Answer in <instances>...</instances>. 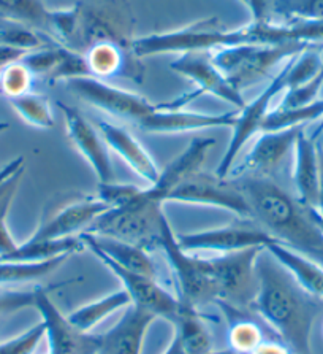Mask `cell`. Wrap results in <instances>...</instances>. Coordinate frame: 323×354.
Here are the masks:
<instances>
[{
  "instance_id": "obj_1",
  "label": "cell",
  "mask_w": 323,
  "mask_h": 354,
  "mask_svg": "<svg viewBox=\"0 0 323 354\" xmlns=\"http://www.w3.org/2000/svg\"><path fill=\"white\" fill-rule=\"evenodd\" d=\"M263 253L257 261L258 289L252 312L295 354H312V327L319 315L317 299L306 294L268 251V256Z\"/></svg>"
},
{
  "instance_id": "obj_2",
  "label": "cell",
  "mask_w": 323,
  "mask_h": 354,
  "mask_svg": "<svg viewBox=\"0 0 323 354\" xmlns=\"http://www.w3.org/2000/svg\"><path fill=\"white\" fill-rule=\"evenodd\" d=\"M241 191L251 207L252 221L287 248L323 266V230L312 208L292 197L266 176H239Z\"/></svg>"
},
{
  "instance_id": "obj_3",
  "label": "cell",
  "mask_w": 323,
  "mask_h": 354,
  "mask_svg": "<svg viewBox=\"0 0 323 354\" xmlns=\"http://www.w3.org/2000/svg\"><path fill=\"white\" fill-rule=\"evenodd\" d=\"M135 15L128 0H78L50 13L51 39L70 51L84 55L97 43H117L132 50Z\"/></svg>"
},
{
  "instance_id": "obj_4",
  "label": "cell",
  "mask_w": 323,
  "mask_h": 354,
  "mask_svg": "<svg viewBox=\"0 0 323 354\" xmlns=\"http://www.w3.org/2000/svg\"><path fill=\"white\" fill-rule=\"evenodd\" d=\"M252 43L247 26L227 29L217 18H204L179 29L157 32L133 40L132 51L138 59L160 55H186V53H211L217 48Z\"/></svg>"
},
{
  "instance_id": "obj_5",
  "label": "cell",
  "mask_w": 323,
  "mask_h": 354,
  "mask_svg": "<svg viewBox=\"0 0 323 354\" xmlns=\"http://www.w3.org/2000/svg\"><path fill=\"white\" fill-rule=\"evenodd\" d=\"M165 203L150 196L148 187H139L126 205L110 208L90 224L86 232L128 241L139 248H160L162 224L166 219Z\"/></svg>"
},
{
  "instance_id": "obj_6",
  "label": "cell",
  "mask_w": 323,
  "mask_h": 354,
  "mask_svg": "<svg viewBox=\"0 0 323 354\" xmlns=\"http://www.w3.org/2000/svg\"><path fill=\"white\" fill-rule=\"evenodd\" d=\"M306 46L284 43V45H258V43H241V45L222 46L211 51L215 67L225 75L235 89L242 91L266 77L273 67L304 51Z\"/></svg>"
},
{
  "instance_id": "obj_7",
  "label": "cell",
  "mask_w": 323,
  "mask_h": 354,
  "mask_svg": "<svg viewBox=\"0 0 323 354\" xmlns=\"http://www.w3.org/2000/svg\"><path fill=\"white\" fill-rule=\"evenodd\" d=\"M265 248H249L209 257L213 267L217 300L215 305L228 313L252 310L257 296V261Z\"/></svg>"
},
{
  "instance_id": "obj_8",
  "label": "cell",
  "mask_w": 323,
  "mask_h": 354,
  "mask_svg": "<svg viewBox=\"0 0 323 354\" xmlns=\"http://www.w3.org/2000/svg\"><path fill=\"white\" fill-rule=\"evenodd\" d=\"M160 250L164 251L171 272L176 280L177 299L181 302L190 304L193 307L215 304L217 292L213 275L211 261L197 254H190L177 245L176 235L171 229L168 219L162 224Z\"/></svg>"
},
{
  "instance_id": "obj_9",
  "label": "cell",
  "mask_w": 323,
  "mask_h": 354,
  "mask_svg": "<svg viewBox=\"0 0 323 354\" xmlns=\"http://www.w3.org/2000/svg\"><path fill=\"white\" fill-rule=\"evenodd\" d=\"M166 202L219 208L236 214L239 219L252 221L251 207L238 181L233 178H219L215 174L197 171L177 185L166 197Z\"/></svg>"
},
{
  "instance_id": "obj_10",
  "label": "cell",
  "mask_w": 323,
  "mask_h": 354,
  "mask_svg": "<svg viewBox=\"0 0 323 354\" xmlns=\"http://www.w3.org/2000/svg\"><path fill=\"white\" fill-rule=\"evenodd\" d=\"M67 86L78 99L94 109L121 120L132 121L138 127L157 110V104H153L143 95L108 84L104 80L86 77L72 80Z\"/></svg>"
},
{
  "instance_id": "obj_11",
  "label": "cell",
  "mask_w": 323,
  "mask_h": 354,
  "mask_svg": "<svg viewBox=\"0 0 323 354\" xmlns=\"http://www.w3.org/2000/svg\"><path fill=\"white\" fill-rule=\"evenodd\" d=\"M290 61V59H288ZM281 68L276 77H274L265 89L257 95L254 100L246 102V105L238 110L236 115V121L233 127H231V138L227 149H225L222 159L215 169L214 174L219 178H228L231 169L238 159V154L242 151V148L246 147V143L255 136L257 132L262 131L265 118L269 113V105H271L273 99L281 93V91L287 89V66Z\"/></svg>"
},
{
  "instance_id": "obj_12",
  "label": "cell",
  "mask_w": 323,
  "mask_h": 354,
  "mask_svg": "<svg viewBox=\"0 0 323 354\" xmlns=\"http://www.w3.org/2000/svg\"><path fill=\"white\" fill-rule=\"evenodd\" d=\"M170 68L195 84V89L192 93L179 97L181 104L184 106L204 94L214 95V97L220 100L228 102V104L235 105L238 110L246 105L241 91L235 89L228 80L225 78V75L215 67L211 59V53L200 51L179 55L170 64Z\"/></svg>"
},
{
  "instance_id": "obj_13",
  "label": "cell",
  "mask_w": 323,
  "mask_h": 354,
  "mask_svg": "<svg viewBox=\"0 0 323 354\" xmlns=\"http://www.w3.org/2000/svg\"><path fill=\"white\" fill-rule=\"evenodd\" d=\"M176 240L177 245L188 253L213 251L220 254L249 248H266L269 243L276 241L263 227L247 223L179 234L176 235Z\"/></svg>"
},
{
  "instance_id": "obj_14",
  "label": "cell",
  "mask_w": 323,
  "mask_h": 354,
  "mask_svg": "<svg viewBox=\"0 0 323 354\" xmlns=\"http://www.w3.org/2000/svg\"><path fill=\"white\" fill-rule=\"evenodd\" d=\"M62 286L63 283L51 288L41 286L35 304V310L41 316L40 321L45 324V337L50 348L48 354H95V334L79 332L52 302L50 292Z\"/></svg>"
},
{
  "instance_id": "obj_15",
  "label": "cell",
  "mask_w": 323,
  "mask_h": 354,
  "mask_svg": "<svg viewBox=\"0 0 323 354\" xmlns=\"http://www.w3.org/2000/svg\"><path fill=\"white\" fill-rule=\"evenodd\" d=\"M57 109L66 122V132L68 140L77 148L89 167L92 169L99 183L115 181L110 149L101 138L99 129L89 122L88 118L77 109V106L57 102Z\"/></svg>"
},
{
  "instance_id": "obj_16",
  "label": "cell",
  "mask_w": 323,
  "mask_h": 354,
  "mask_svg": "<svg viewBox=\"0 0 323 354\" xmlns=\"http://www.w3.org/2000/svg\"><path fill=\"white\" fill-rule=\"evenodd\" d=\"M92 254L121 281L122 289H126L128 292L132 304L148 308L149 312L168 321L170 324L173 323L177 313H179L181 300L166 291L157 278H150L148 275H143V273L124 269V267L115 264V262L100 253Z\"/></svg>"
},
{
  "instance_id": "obj_17",
  "label": "cell",
  "mask_w": 323,
  "mask_h": 354,
  "mask_svg": "<svg viewBox=\"0 0 323 354\" xmlns=\"http://www.w3.org/2000/svg\"><path fill=\"white\" fill-rule=\"evenodd\" d=\"M301 129L292 127L282 131H263L252 148L247 151L246 158L238 165H233L228 178L239 176H266L271 175L281 165L284 158L293 151V145Z\"/></svg>"
},
{
  "instance_id": "obj_18",
  "label": "cell",
  "mask_w": 323,
  "mask_h": 354,
  "mask_svg": "<svg viewBox=\"0 0 323 354\" xmlns=\"http://www.w3.org/2000/svg\"><path fill=\"white\" fill-rule=\"evenodd\" d=\"M159 316L139 305H128L105 334H95V354H141L148 329Z\"/></svg>"
},
{
  "instance_id": "obj_19",
  "label": "cell",
  "mask_w": 323,
  "mask_h": 354,
  "mask_svg": "<svg viewBox=\"0 0 323 354\" xmlns=\"http://www.w3.org/2000/svg\"><path fill=\"white\" fill-rule=\"evenodd\" d=\"M108 210L110 207L101 202L99 197H88L70 202L43 219L29 240L46 241L75 237V234L79 230L89 229L90 224Z\"/></svg>"
},
{
  "instance_id": "obj_20",
  "label": "cell",
  "mask_w": 323,
  "mask_h": 354,
  "mask_svg": "<svg viewBox=\"0 0 323 354\" xmlns=\"http://www.w3.org/2000/svg\"><path fill=\"white\" fill-rule=\"evenodd\" d=\"M236 115H238V111L200 113V111H190L186 109H171L166 102H164V104H157V110L139 126V129L148 133L168 136V133L204 131V129L233 127Z\"/></svg>"
},
{
  "instance_id": "obj_21",
  "label": "cell",
  "mask_w": 323,
  "mask_h": 354,
  "mask_svg": "<svg viewBox=\"0 0 323 354\" xmlns=\"http://www.w3.org/2000/svg\"><path fill=\"white\" fill-rule=\"evenodd\" d=\"M89 73L92 78L106 80L111 77H122L133 83L144 80V67L141 59L133 55L132 50L117 43H97L84 53Z\"/></svg>"
},
{
  "instance_id": "obj_22",
  "label": "cell",
  "mask_w": 323,
  "mask_h": 354,
  "mask_svg": "<svg viewBox=\"0 0 323 354\" xmlns=\"http://www.w3.org/2000/svg\"><path fill=\"white\" fill-rule=\"evenodd\" d=\"M95 127L99 129L108 149L115 151L139 178L146 181L148 186L159 178L160 169L157 162L127 129H122L105 120H97Z\"/></svg>"
},
{
  "instance_id": "obj_23",
  "label": "cell",
  "mask_w": 323,
  "mask_h": 354,
  "mask_svg": "<svg viewBox=\"0 0 323 354\" xmlns=\"http://www.w3.org/2000/svg\"><path fill=\"white\" fill-rule=\"evenodd\" d=\"M215 145V140L211 137H197L193 138L190 145L182 151L179 156L171 160L170 164L165 165L164 170H160L159 178L153 185L146 186L150 194L160 202L166 203V197L175 187L192 176L197 171H200V167L206 159L209 149Z\"/></svg>"
},
{
  "instance_id": "obj_24",
  "label": "cell",
  "mask_w": 323,
  "mask_h": 354,
  "mask_svg": "<svg viewBox=\"0 0 323 354\" xmlns=\"http://www.w3.org/2000/svg\"><path fill=\"white\" fill-rule=\"evenodd\" d=\"M293 183L296 198L303 205L315 208L319 192V140L308 136L306 129H301L293 145Z\"/></svg>"
},
{
  "instance_id": "obj_25",
  "label": "cell",
  "mask_w": 323,
  "mask_h": 354,
  "mask_svg": "<svg viewBox=\"0 0 323 354\" xmlns=\"http://www.w3.org/2000/svg\"><path fill=\"white\" fill-rule=\"evenodd\" d=\"M79 239L83 240L86 250H89L90 253L104 254L108 259L115 262V264L127 270L143 273V275H148L150 278H157V267H155L154 261L150 259L149 251L139 248V246L133 243H128V241L90 232L81 234Z\"/></svg>"
},
{
  "instance_id": "obj_26",
  "label": "cell",
  "mask_w": 323,
  "mask_h": 354,
  "mask_svg": "<svg viewBox=\"0 0 323 354\" xmlns=\"http://www.w3.org/2000/svg\"><path fill=\"white\" fill-rule=\"evenodd\" d=\"M265 250L290 273L306 294L314 299H323V266L320 262L296 253L277 241L269 243Z\"/></svg>"
},
{
  "instance_id": "obj_27",
  "label": "cell",
  "mask_w": 323,
  "mask_h": 354,
  "mask_svg": "<svg viewBox=\"0 0 323 354\" xmlns=\"http://www.w3.org/2000/svg\"><path fill=\"white\" fill-rule=\"evenodd\" d=\"M171 326L186 354H209L213 351L211 334L197 307L181 302L179 313Z\"/></svg>"
},
{
  "instance_id": "obj_28",
  "label": "cell",
  "mask_w": 323,
  "mask_h": 354,
  "mask_svg": "<svg viewBox=\"0 0 323 354\" xmlns=\"http://www.w3.org/2000/svg\"><path fill=\"white\" fill-rule=\"evenodd\" d=\"M128 305H132L130 296L126 289H119V291L110 292L104 297L92 300V302L81 305L79 308L68 313L67 318L79 332L90 334L97 326L104 323L108 316L119 312L122 308H127Z\"/></svg>"
},
{
  "instance_id": "obj_29",
  "label": "cell",
  "mask_w": 323,
  "mask_h": 354,
  "mask_svg": "<svg viewBox=\"0 0 323 354\" xmlns=\"http://www.w3.org/2000/svg\"><path fill=\"white\" fill-rule=\"evenodd\" d=\"M50 13L43 0H0V21L48 34Z\"/></svg>"
},
{
  "instance_id": "obj_30",
  "label": "cell",
  "mask_w": 323,
  "mask_h": 354,
  "mask_svg": "<svg viewBox=\"0 0 323 354\" xmlns=\"http://www.w3.org/2000/svg\"><path fill=\"white\" fill-rule=\"evenodd\" d=\"M68 256H59L46 261L19 262L0 261V286H13V284L30 283L41 280L61 267Z\"/></svg>"
},
{
  "instance_id": "obj_31",
  "label": "cell",
  "mask_w": 323,
  "mask_h": 354,
  "mask_svg": "<svg viewBox=\"0 0 323 354\" xmlns=\"http://www.w3.org/2000/svg\"><path fill=\"white\" fill-rule=\"evenodd\" d=\"M323 120V100H315L306 106L298 109H274L269 111L263 122V131H282V129L304 127L308 122Z\"/></svg>"
},
{
  "instance_id": "obj_32",
  "label": "cell",
  "mask_w": 323,
  "mask_h": 354,
  "mask_svg": "<svg viewBox=\"0 0 323 354\" xmlns=\"http://www.w3.org/2000/svg\"><path fill=\"white\" fill-rule=\"evenodd\" d=\"M10 105L18 113L26 124L32 127L43 129V131H50L56 126V118H54L50 100L43 97L40 94L27 93L19 97L8 99Z\"/></svg>"
},
{
  "instance_id": "obj_33",
  "label": "cell",
  "mask_w": 323,
  "mask_h": 354,
  "mask_svg": "<svg viewBox=\"0 0 323 354\" xmlns=\"http://www.w3.org/2000/svg\"><path fill=\"white\" fill-rule=\"evenodd\" d=\"M231 318L227 334L230 348L238 354H251L265 340L260 326L251 319L238 318V313H233Z\"/></svg>"
},
{
  "instance_id": "obj_34",
  "label": "cell",
  "mask_w": 323,
  "mask_h": 354,
  "mask_svg": "<svg viewBox=\"0 0 323 354\" xmlns=\"http://www.w3.org/2000/svg\"><path fill=\"white\" fill-rule=\"evenodd\" d=\"M34 82V73L24 66L23 61L10 64L8 67H5L0 72V91L7 99H14L32 93Z\"/></svg>"
},
{
  "instance_id": "obj_35",
  "label": "cell",
  "mask_w": 323,
  "mask_h": 354,
  "mask_svg": "<svg viewBox=\"0 0 323 354\" xmlns=\"http://www.w3.org/2000/svg\"><path fill=\"white\" fill-rule=\"evenodd\" d=\"M273 12L285 21H322L323 0H273Z\"/></svg>"
},
{
  "instance_id": "obj_36",
  "label": "cell",
  "mask_w": 323,
  "mask_h": 354,
  "mask_svg": "<svg viewBox=\"0 0 323 354\" xmlns=\"http://www.w3.org/2000/svg\"><path fill=\"white\" fill-rule=\"evenodd\" d=\"M40 289L41 286L34 289H7V286H0V318L27 308H35Z\"/></svg>"
},
{
  "instance_id": "obj_37",
  "label": "cell",
  "mask_w": 323,
  "mask_h": 354,
  "mask_svg": "<svg viewBox=\"0 0 323 354\" xmlns=\"http://www.w3.org/2000/svg\"><path fill=\"white\" fill-rule=\"evenodd\" d=\"M323 88V67L320 72L312 77L309 82H306L300 86H295L292 89H287L284 99L279 106L281 109H298V106H306L312 104V102L319 100L317 95H319L320 89Z\"/></svg>"
},
{
  "instance_id": "obj_38",
  "label": "cell",
  "mask_w": 323,
  "mask_h": 354,
  "mask_svg": "<svg viewBox=\"0 0 323 354\" xmlns=\"http://www.w3.org/2000/svg\"><path fill=\"white\" fill-rule=\"evenodd\" d=\"M43 339H45V324L40 321L23 334L0 342V354H34Z\"/></svg>"
},
{
  "instance_id": "obj_39",
  "label": "cell",
  "mask_w": 323,
  "mask_h": 354,
  "mask_svg": "<svg viewBox=\"0 0 323 354\" xmlns=\"http://www.w3.org/2000/svg\"><path fill=\"white\" fill-rule=\"evenodd\" d=\"M139 187L135 185H122L116 181H108V183H99V194L97 197L105 202L110 208H117L130 202L137 194Z\"/></svg>"
},
{
  "instance_id": "obj_40",
  "label": "cell",
  "mask_w": 323,
  "mask_h": 354,
  "mask_svg": "<svg viewBox=\"0 0 323 354\" xmlns=\"http://www.w3.org/2000/svg\"><path fill=\"white\" fill-rule=\"evenodd\" d=\"M26 53H29V51H24V50H21V48L0 43V72H2L5 67H8L10 64L21 61V59L24 57Z\"/></svg>"
},
{
  "instance_id": "obj_41",
  "label": "cell",
  "mask_w": 323,
  "mask_h": 354,
  "mask_svg": "<svg viewBox=\"0 0 323 354\" xmlns=\"http://www.w3.org/2000/svg\"><path fill=\"white\" fill-rule=\"evenodd\" d=\"M251 354H295L292 348L281 340H263Z\"/></svg>"
},
{
  "instance_id": "obj_42",
  "label": "cell",
  "mask_w": 323,
  "mask_h": 354,
  "mask_svg": "<svg viewBox=\"0 0 323 354\" xmlns=\"http://www.w3.org/2000/svg\"><path fill=\"white\" fill-rule=\"evenodd\" d=\"M249 12L252 15V21L254 23H260V21H265L266 18V8L268 2L266 0H249Z\"/></svg>"
},
{
  "instance_id": "obj_43",
  "label": "cell",
  "mask_w": 323,
  "mask_h": 354,
  "mask_svg": "<svg viewBox=\"0 0 323 354\" xmlns=\"http://www.w3.org/2000/svg\"><path fill=\"white\" fill-rule=\"evenodd\" d=\"M315 210L323 216V147L319 143V192H317Z\"/></svg>"
},
{
  "instance_id": "obj_44",
  "label": "cell",
  "mask_w": 323,
  "mask_h": 354,
  "mask_svg": "<svg viewBox=\"0 0 323 354\" xmlns=\"http://www.w3.org/2000/svg\"><path fill=\"white\" fill-rule=\"evenodd\" d=\"M162 354H186L184 348H182L181 342L176 337V334H173V337H171L168 346H166V350L162 353Z\"/></svg>"
},
{
  "instance_id": "obj_45",
  "label": "cell",
  "mask_w": 323,
  "mask_h": 354,
  "mask_svg": "<svg viewBox=\"0 0 323 354\" xmlns=\"http://www.w3.org/2000/svg\"><path fill=\"white\" fill-rule=\"evenodd\" d=\"M312 214H314V218H315V221H317V224H319L320 226V229L323 230V216L322 214L315 210V208H312Z\"/></svg>"
},
{
  "instance_id": "obj_46",
  "label": "cell",
  "mask_w": 323,
  "mask_h": 354,
  "mask_svg": "<svg viewBox=\"0 0 323 354\" xmlns=\"http://www.w3.org/2000/svg\"><path fill=\"white\" fill-rule=\"evenodd\" d=\"M209 354H238V353H235L233 350H231V348H228V350H220V351H211Z\"/></svg>"
},
{
  "instance_id": "obj_47",
  "label": "cell",
  "mask_w": 323,
  "mask_h": 354,
  "mask_svg": "<svg viewBox=\"0 0 323 354\" xmlns=\"http://www.w3.org/2000/svg\"><path fill=\"white\" fill-rule=\"evenodd\" d=\"M10 129V124L8 122H0V136H2L3 132H7Z\"/></svg>"
},
{
  "instance_id": "obj_48",
  "label": "cell",
  "mask_w": 323,
  "mask_h": 354,
  "mask_svg": "<svg viewBox=\"0 0 323 354\" xmlns=\"http://www.w3.org/2000/svg\"><path fill=\"white\" fill-rule=\"evenodd\" d=\"M323 132V121H322V124H320V127L319 129H317V131L314 132V133H312V136H314L315 138H319V136H320V133Z\"/></svg>"
},
{
  "instance_id": "obj_49",
  "label": "cell",
  "mask_w": 323,
  "mask_h": 354,
  "mask_svg": "<svg viewBox=\"0 0 323 354\" xmlns=\"http://www.w3.org/2000/svg\"><path fill=\"white\" fill-rule=\"evenodd\" d=\"M242 5H246V7H249V0H238Z\"/></svg>"
},
{
  "instance_id": "obj_50",
  "label": "cell",
  "mask_w": 323,
  "mask_h": 354,
  "mask_svg": "<svg viewBox=\"0 0 323 354\" xmlns=\"http://www.w3.org/2000/svg\"><path fill=\"white\" fill-rule=\"evenodd\" d=\"M3 24H7V23H2V21H0V28H2V26H3Z\"/></svg>"
},
{
  "instance_id": "obj_51",
  "label": "cell",
  "mask_w": 323,
  "mask_h": 354,
  "mask_svg": "<svg viewBox=\"0 0 323 354\" xmlns=\"http://www.w3.org/2000/svg\"><path fill=\"white\" fill-rule=\"evenodd\" d=\"M0 95H2V91H0Z\"/></svg>"
}]
</instances>
